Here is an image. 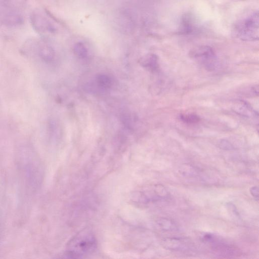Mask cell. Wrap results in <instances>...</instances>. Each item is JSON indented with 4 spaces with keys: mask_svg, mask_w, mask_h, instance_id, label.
Listing matches in <instances>:
<instances>
[{
    "mask_svg": "<svg viewBox=\"0 0 259 259\" xmlns=\"http://www.w3.org/2000/svg\"><path fill=\"white\" fill-rule=\"evenodd\" d=\"M96 247L94 234L88 229L83 230L70 240L67 244L66 252L70 257L79 258L92 253Z\"/></svg>",
    "mask_w": 259,
    "mask_h": 259,
    "instance_id": "cell-1",
    "label": "cell"
},
{
    "mask_svg": "<svg viewBox=\"0 0 259 259\" xmlns=\"http://www.w3.org/2000/svg\"><path fill=\"white\" fill-rule=\"evenodd\" d=\"M233 32L236 37L242 40H258L259 36L258 11H252L239 19L234 26Z\"/></svg>",
    "mask_w": 259,
    "mask_h": 259,
    "instance_id": "cell-2",
    "label": "cell"
},
{
    "mask_svg": "<svg viewBox=\"0 0 259 259\" xmlns=\"http://www.w3.org/2000/svg\"><path fill=\"white\" fill-rule=\"evenodd\" d=\"M189 56L201 64L206 70L213 71L217 67V58L213 49L205 45L199 46L191 49Z\"/></svg>",
    "mask_w": 259,
    "mask_h": 259,
    "instance_id": "cell-3",
    "label": "cell"
},
{
    "mask_svg": "<svg viewBox=\"0 0 259 259\" xmlns=\"http://www.w3.org/2000/svg\"><path fill=\"white\" fill-rule=\"evenodd\" d=\"M30 21L33 28L41 34H52L56 31L54 24L40 10L36 9L31 12Z\"/></svg>",
    "mask_w": 259,
    "mask_h": 259,
    "instance_id": "cell-4",
    "label": "cell"
},
{
    "mask_svg": "<svg viewBox=\"0 0 259 259\" xmlns=\"http://www.w3.org/2000/svg\"><path fill=\"white\" fill-rule=\"evenodd\" d=\"M24 23L19 10L0 6V23L8 27H17Z\"/></svg>",
    "mask_w": 259,
    "mask_h": 259,
    "instance_id": "cell-5",
    "label": "cell"
},
{
    "mask_svg": "<svg viewBox=\"0 0 259 259\" xmlns=\"http://www.w3.org/2000/svg\"><path fill=\"white\" fill-rule=\"evenodd\" d=\"M161 245L165 249L172 251H185L189 247L185 241L176 238H164L162 240Z\"/></svg>",
    "mask_w": 259,
    "mask_h": 259,
    "instance_id": "cell-6",
    "label": "cell"
},
{
    "mask_svg": "<svg viewBox=\"0 0 259 259\" xmlns=\"http://www.w3.org/2000/svg\"><path fill=\"white\" fill-rule=\"evenodd\" d=\"M141 65L149 71L155 72L158 69V60L155 54H149L145 56L140 61Z\"/></svg>",
    "mask_w": 259,
    "mask_h": 259,
    "instance_id": "cell-7",
    "label": "cell"
},
{
    "mask_svg": "<svg viewBox=\"0 0 259 259\" xmlns=\"http://www.w3.org/2000/svg\"><path fill=\"white\" fill-rule=\"evenodd\" d=\"M27 0H0V6L20 10L26 4Z\"/></svg>",
    "mask_w": 259,
    "mask_h": 259,
    "instance_id": "cell-8",
    "label": "cell"
},
{
    "mask_svg": "<svg viewBox=\"0 0 259 259\" xmlns=\"http://www.w3.org/2000/svg\"><path fill=\"white\" fill-rule=\"evenodd\" d=\"M157 223L160 228L164 231H170L177 229V227L174 222L167 218H159L157 220Z\"/></svg>",
    "mask_w": 259,
    "mask_h": 259,
    "instance_id": "cell-9",
    "label": "cell"
},
{
    "mask_svg": "<svg viewBox=\"0 0 259 259\" xmlns=\"http://www.w3.org/2000/svg\"><path fill=\"white\" fill-rule=\"evenodd\" d=\"M179 172L186 177H192L197 175L195 168L189 164H183L179 168Z\"/></svg>",
    "mask_w": 259,
    "mask_h": 259,
    "instance_id": "cell-10",
    "label": "cell"
},
{
    "mask_svg": "<svg viewBox=\"0 0 259 259\" xmlns=\"http://www.w3.org/2000/svg\"><path fill=\"white\" fill-rule=\"evenodd\" d=\"M97 82L99 86L104 89L111 87L112 81L111 78L106 74H100L97 77Z\"/></svg>",
    "mask_w": 259,
    "mask_h": 259,
    "instance_id": "cell-11",
    "label": "cell"
},
{
    "mask_svg": "<svg viewBox=\"0 0 259 259\" xmlns=\"http://www.w3.org/2000/svg\"><path fill=\"white\" fill-rule=\"evenodd\" d=\"M180 117L183 122L189 124L197 123L200 120V117L194 113H183L180 114Z\"/></svg>",
    "mask_w": 259,
    "mask_h": 259,
    "instance_id": "cell-12",
    "label": "cell"
},
{
    "mask_svg": "<svg viewBox=\"0 0 259 259\" xmlns=\"http://www.w3.org/2000/svg\"><path fill=\"white\" fill-rule=\"evenodd\" d=\"M74 52L76 56L80 58H85L88 55V50L84 45L81 42H77L74 45Z\"/></svg>",
    "mask_w": 259,
    "mask_h": 259,
    "instance_id": "cell-13",
    "label": "cell"
},
{
    "mask_svg": "<svg viewBox=\"0 0 259 259\" xmlns=\"http://www.w3.org/2000/svg\"><path fill=\"white\" fill-rule=\"evenodd\" d=\"M155 191L158 197L164 198L168 195L167 191L165 187L161 184H158L155 186Z\"/></svg>",
    "mask_w": 259,
    "mask_h": 259,
    "instance_id": "cell-14",
    "label": "cell"
},
{
    "mask_svg": "<svg viewBox=\"0 0 259 259\" xmlns=\"http://www.w3.org/2000/svg\"><path fill=\"white\" fill-rule=\"evenodd\" d=\"M227 208L228 211L235 217H239V213L236 209L235 205L232 202H228L226 204Z\"/></svg>",
    "mask_w": 259,
    "mask_h": 259,
    "instance_id": "cell-15",
    "label": "cell"
},
{
    "mask_svg": "<svg viewBox=\"0 0 259 259\" xmlns=\"http://www.w3.org/2000/svg\"><path fill=\"white\" fill-rule=\"evenodd\" d=\"M219 146L221 148L226 150H230L234 148L233 146L226 140H222L220 142Z\"/></svg>",
    "mask_w": 259,
    "mask_h": 259,
    "instance_id": "cell-16",
    "label": "cell"
},
{
    "mask_svg": "<svg viewBox=\"0 0 259 259\" xmlns=\"http://www.w3.org/2000/svg\"><path fill=\"white\" fill-rule=\"evenodd\" d=\"M249 191L251 195L257 200L259 195L258 187L253 186L251 187L249 189Z\"/></svg>",
    "mask_w": 259,
    "mask_h": 259,
    "instance_id": "cell-17",
    "label": "cell"
},
{
    "mask_svg": "<svg viewBox=\"0 0 259 259\" xmlns=\"http://www.w3.org/2000/svg\"><path fill=\"white\" fill-rule=\"evenodd\" d=\"M202 239L207 242H211L214 240V236L211 234H205L203 237Z\"/></svg>",
    "mask_w": 259,
    "mask_h": 259,
    "instance_id": "cell-18",
    "label": "cell"
}]
</instances>
